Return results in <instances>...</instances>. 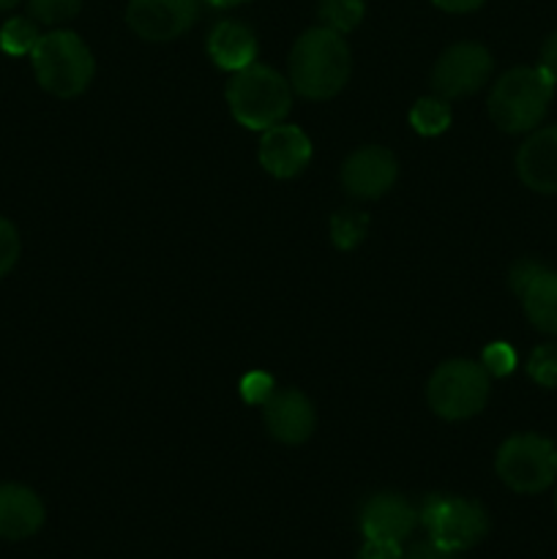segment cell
<instances>
[{
    "mask_svg": "<svg viewBox=\"0 0 557 559\" xmlns=\"http://www.w3.org/2000/svg\"><path fill=\"white\" fill-rule=\"evenodd\" d=\"M349 47L342 33L311 27L289 52V87L311 102L333 98L349 80Z\"/></svg>",
    "mask_w": 557,
    "mask_h": 559,
    "instance_id": "cell-1",
    "label": "cell"
},
{
    "mask_svg": "<svg viewBox=\"0 0 557 559\" xmlns=\"http://www.w3.org/2000/svg\"><path fill=\"white\" fill-rule=\"evenodd\" d=\"M557 82L541 66L506 71L489 93V118L506 134H528L546 118Z\"/></svg>",
    "mask_w": 557,
    "mask_h": 559,
    "instance_id": "cell-2",
    "label": "cell"
},
{
    "mask_svg": "<svg viewBox=\"0 0 557 559\" xmlns=\"http://www.w3.org/2000/svg\"><path fill=\"white\" fill-rule=\"evenodd\" d=\"M227 104L233 118L244 129L265 131L284 123L293 104V87L271 66L251 63L235 71L227 82Z\"/></svg>",
    "mask_w": 557,
    "mask_h": 559,
    "instance_id": "cell-3",
    "label": "cell"
},
{
    "mask_svg": "<svg viewBox=\"0 0 557 559\" xmlns=\"http://www.w3.org/2000/svg\"><path fill=\"white\" fill-rule=\"evenodd\" d=\"M31 60L38 85L58 98L80 96L96 71L87 44L71 31H52L38 38Z\"/></svg>",
    "mask_w": 557,
    "mask_h": 559,
    "instance_id": "cell-4",
    "label": "cell"
},
{
    "mask_svg": "<svg viewBox=\"0 0 557 559\" xmlns=\"http://www.w3.org/2000/svg\"><path fill=\"white\" fill-rule=\"evenodd\" d=\"M418 522L429 533L431 544L453 555L478 546L489 533V513L481 502L464 497H426L424 508L418 511Z\"/></svg>",
    "mask_w": 557,
    "mask_h": 559,
    "instance_id": "cell-5",
    "label": "cell"
},
{
    "mask_svg": "<svg viewBox=\"0 0 557 559\" xmlns=\"http://www.w3.org/2000/svg\"><path fill=\"white\" fill-rule=\"evenodd\" d=\"M495 469L517 495H541L557 480V445L541 435H513L497 451Z\"/></svg>",
    "mask_w": 557,
    "mask_h": 559,
    "instance_id": "cell-6",
    "label": "cell"
},
{
    "mask_svg": "<svg viewBox=\"0 0 557 559\" xmlns=\"http://www.w3.org/2000/svg\"><path fill=\"white\" fill-rule=\"evenodd\" d=\"M431 413L446 420H467L486 407L489 371L475 360H448L437 366L426 385Z\"/></svg>",
    "mask_w": 557,
    "mask_h": 559,
    "instance_id": "cell-7",
    "label": "cell"
},
{
    "mask_svg": "<svg viewBox=\"0 0 557 559\" xmlns=\"http://www.w3.org/2000/svg\"><path fill=\"white\" fill-rule=\"evenodd\" d=\"M491 69H495V60H491L486 47H481L475 41L453 44L435 63L431 87L446 102L473 96V93H478L489 82Z\"/></svg>",
    "mask_w": 557,
    "mask_h": 559,
    "instance_id": "cell-8",
    "label": "cell"
},
{
    "mask_svg": "<svg viewBox=\"0 0 557 559\" xmlns=\"http://www.w3.org/2000/svg\"><path fill=\"white\" fill-rule=\"evenodd\" d=\"M200 16V0H129L126 22L145 41H173Z\"/></svg>",
    "mask_w": 557,
    "mask_h": 559,
    "instance_id": "cell-9",
    "label": "cell"
},
{
    "mask_svg": "<svg viewBox=\"0 0 557 559\" xmlns=\"http://www.w3.org/2000/svg\"><path fill=\"white\" fill-rule=\"evenodd\" d=\"M399 164L388 147H358L342 167V186L355 200H377L396 183Z\"/></svg>",
    "mask_w": 557,
    "mask_h": 559,
    "instance_id": "cell-10",
    "label": "cell"
},
{
    "mask_svg": "<svg viewBox=\"0 0 557 559\" xmlns=\"http://www.w3.org/2000/svg\"><path fill=\"white\" fill-rule=\"evenodd\" d=\"M311 162V142L298 126L276 123L262 131L260 164L273 178H295Z\"/></svg>",
    "mask_w": 557,
    "mask_h": 559,
    "instance_id": "cell-11",
    "label": "cell"
},
{
    "mask_svg": "<svg viewBox=\"0 0 557 559\" xmlns=\"http://www.w3.org/2000/svg\"><path fill=\"white\" fill-rule=\"evenodd\" d=\"M418 524V511L402 495H375L360 511V533L366 540L404 544Z\"/></svg>",
    "mask_w": 557,
    "mask_h": 559,
    "instance_id": "cell-12",
    "label": "cell"
},
{
    "mask_svg": "<svg viewBox=\"0 0 557 559\" xmlns=\"http://www.w3.org/2000/svg\"><path fill=\"white\" fill-rule=\"evenodd\" d=\"M519 180L535 194H557V126L535 129L517 153Z\"/></svg>",
    "mask_w": 557,
    "mask_h": 559,
    "instance_id": "cell-13",
    "label": "cell"
},
{
    "mask_svg": "<svg viewBox=\"0 0 557 559\" xmlns=\"http://www.w3.org/2000/svg\"><path fill=\"white\" fill-rule=\"evenodd\" d=\"M262 413H265V426L271 437L284 442V445L306 442L317 424L311 402L300 391H293V388L273 393L265 407H262Z\"/></svg>",
    "mask_w": 557,
    "mask_h": 559,
    "instance_id": "cell-14",
    "label": "cell"
},
{
    "mask_svg": "<svg viewBox=\"0 0 557 559\" xmlns=\"http://www.w3.org/2000/svg\"><path fill=\"white\" fill-rule=\"evenodd\" d=\"M44 502L22 484H0V540L33 538L44 527Z\"/></svg>",
    "mask_w": 557,
    "mask_h": 559,
    "instance_id": "cell-15",
    "label": "cell"
},
{
    "mask_svg": "<svg viewBox=\"0 0 557 559\" xmlns=\"http://www.w3.org/2000/svg\"><path fill=\"white\" fill-rule=\"evenodd\" d=\"M257 36L251 33V27H246L244 22L224 20L208 36V55H211L213 63L224 71H240L246 66L257 63Z\"/></svg>",
    "mask_w": 557,
    "mask_h": 559,
    "instance_id": "cell-16",
    "label": "cell"
},
{
    "mask_svg": "<svg viewBox=\"0 0 557 559\" xmlns=\"http://www.w3.org/2000/svg\"><path fill=\"white\" fill-rule=\"evenodd\" d=\"M530 325L546 336H557V271L544 267L519 295Z\"/></svg>",
    "mask_w": 557,
    "mask_h": 559,
    "instance_id": "cell-17",
    "label": "cell"
},
{
    "mask_svg": "<svg viewBox=\"0 0 557 559\" xmlns=\"http://www.w3.org/2000/svg\"><path fill=\"white\" fill-rule=\"evenodd\" d=\"M410 126L420 136H437L451 126V104L442 96H426L415 102L410 109Z\"/></svg>",
    "mask_w": 557,
    "mask_h": 559,
    "instance_id": "cell-18",
    "label": "cell"
},
{
    "mask_svg": "<svg viewBox=\"0 0 557 559\" xmlns=\"http://www.w3.org/2000/svg\"><path fill=\"white\" fill-rule=\"evenodd\" d=\"M38 38V22H33L31 16H11L3 27H0V49L5 55H14V58H22V55H31L36 49Z\"/></svg>",
    "mask_w": 557,
    "mask_h": 559,
    "instance_id": "cell-19",
    "label": "cell"
},
{
    "mask_svg": "<svg viewBox=\"0 0 557 559\" xmlns=\"http://www.w3.org/2000/svg\"><path fill=\"white\" fill-rule=\"evenodd\" d=\"M364 11H366L364 0H320L322 27L342 33V36L360 25Z\"/></svg>",
    "mask_w": 557,
    "mask_h": 559,
    "instance_id": "cell-20",
    "label": "cell"
},
{
    "mask_svg": "<svg viewBox=\"0 0 557 559\" xmlns=\"http://www.w3.org/2000/svg\"><path fill=\"white\" fill-rule=\"evenodd\" d=\"M366 229H369V218H366V213L353 211V207L333 213L331 238L333 243H336V249L342 251L358 249L360 240L366 238Z\"/></svg>",
    "mask_w": 557,
    "mask_h": 559,
    "instance_id": "cell-21",
    "label": "cell"
},
{
    "mask_svg": "<svg viewBox=\"0 0 557 559\" xmlns=\"http://www.w3.org/2000/svg\"><path fill=\"white\" fill-rule=\"evenodd\" d=\"M82 9V0H27V14L38 25H63Z\"/></svg>",
    "mask_w": 557,
    "mask_h": 559,
    "instance_id": "cell-22",
    "label": "cell"
},
{
    "mask_svg": "<svg viewBox=\"0 0 557 559\" xmlns=\"http://www.w3.org/2000/svg\"><path fill=\"white\" fill-rule=\"evenodd\" d=\"M528 377L541 388H557V342L541 344L530 353Z\"/></svg>",
    "mask_w": 557,
    "mask_h": 559,
    "instance_id": "cell-23",
    "label": "cell"
},
{
    "mask_svg": "<svg viewBox=\"0 0 557 559\" xmlns=\"http://www.w3.org/2000/svg\"><path fill=\"white\" fill-rule=\"evenodd\" d=\"M276 393V382H273L271 374L265 371H249V374L240 380V396H244L246 404L251 407H265L268 399Z\"/></svg>",
    "mask_w": 557,
    "mask_h": 559,
    "instance_id": "cell-24",
    "label": "cell"
},
{
    "mask_svg": "<svg viewBox=\"0 0 557 559\" xmlns=\"http://www.w3.org/2000/svg\"><path fill=\"white\" fill-rule=\"evenodd\" d=\"M481 366L489 371V377H508L517 369V353H513L511 344L495 342L481 355Z\"/></svg>",
    "mask_w": 557,
    "mask_h": 559,
    "instance_id": "cell-25",
    "label": "cell"
},
{
    "mask_svg": "<svg viewBox=\"0 0 557 559\" xmlns=\"http://www.w3.org/2000/svg\"><path fill=\"white\" fill-rule=\"evenodd\" d=\"M20 233H16L14 224L9 218L0 216V278L16 265L20 260Z\"/></svg>",
    "mask_w": 557,
    "mask_h": 559,
    "instance_id": "cell-26",
    "label": "cell"
},
{
    "mask_svg": "<svg viewBox=\"0 0 557 559\" xmlns=\"http://www.w3.org/2000/svg\"><path fill=\"white\" fill-rule=\"evenodd\" d=\"M544 267L546 265H541L538 260H519L517 265L511 267V273H508V284H511L513 293L522 295L524 289H528V284L533 282V278L544 271Z\"/></svg>",
    "mask_w": 557,
    "mask_h": 559,
    "instance_id": "cell-27",
    "label": "cell"
},
{
    "mask_svg": "<svg viewBox=\"0 0 557 559\" xmlns=\"http://www.w3.org/2000/svg\"><path fill=\"white\" fill-rule=\"evenodd\" d=\"M355 559H404L402 544H388V540H366Z\"/></svg>",
    "mask_w": 557,
    "mask_h": 559,
    "instance_id": "cell-28",
    "label": "cell"
},
{
    "mask_svg": "<svg viewBox=\"0 0 557 559\" xmlns=\"http://www.w3.org/2000/svg\"><path fill=\"white\" fill-rule=\"evenodd\" d=\"M538 66L557 82V31L546 36V41L541 44V55H538Z\"/></svg>",
    "mask_w": 557,
    "mask_h": 559,
    "instance_id": "cell-29",
    "label": "cell"
},
{
    "mask_svg": "<svg viewBox=\"0 0 557 559\" xmlns=\"http://www.w3.org/2000/svg\"><path fill=\"white\" fill-rule=\"evenodd\" d=\"M404 559H462V557L453 555V551L440 549V546H435L431 540H426V544L410 546V549L404 551Z\"/></svg>",
    "mask_w": 557,
    "mask_h": 559,
    "instance_id": "cell-30",
    "label": "cell"
},
{
    "mask_svg": "<svg viewBox=\"0 0 557 559\" xmlns=\"http://www.w3.org/2000/svg\"><path fill=\"white\" fill-rule=\"evenodd\" d=\"M437 9L448 11V14H470V11L481 9L486 0H431Z\"/></svg>",
    "mask_w": 557,
    "mask_h": 559,
    "instance_id": "cell-31",
    "label": "cell"
},
{
    "mask_svg": "<svg viewBox=\"0 0 557 559\" xmlns=\"http://www.w3.org/2000/svg\"><path fill=\"white\" fill-rule=\"evenodd\" d=\"M205 3L213 5V9H233V5L249 3V0H205Z\"/></svg>",
    "mask_w": 557,
    "mask_h": 559,
    "instance_id": "cell-32",
    "label": "cell"
},
{
    "mask_svg": "<svg viewBox=\"0 0 557 559\" xmlns=\"http://www.w3.org/2000/svg\"><path fill=\"white\" fill-rule=\"evenodd\" d=\"M16 3H20V0H0V11H9V9H14Z\"/></svg>",
    "mask_w": 557,
    "mask_h": 559,
    "instance_id": "cell-33",
    "label": "cell"
},
{
    "mask_svg": "<svg viewBox=\"0 0 557 559\" xmlns=\"http://www.w3.org/2000/svg\"><path fill=\"white\" fill-rule=\"evenodd\" d=\"M555 513H557V489H555Z\"/></svg>",
    "mask_w": 557,
    "mask_h": 559,
    "instance_id": "cell-34",
    "label": "cell"
},
{
    "mask_svg": "<svg viewBox=\"0 0 557 559\" xmlns=\"http://www.w3.org/2000/svg\"><path fill=\"white\" fill-rule=\"evenodd\" d=\"M555 445H557V442H555Z\"/></svg>",
    "mask_w": 557,
    "mask_h": 559,
    "instance_id": "cell-35",
    "label": "cell"
}]
</instances>
